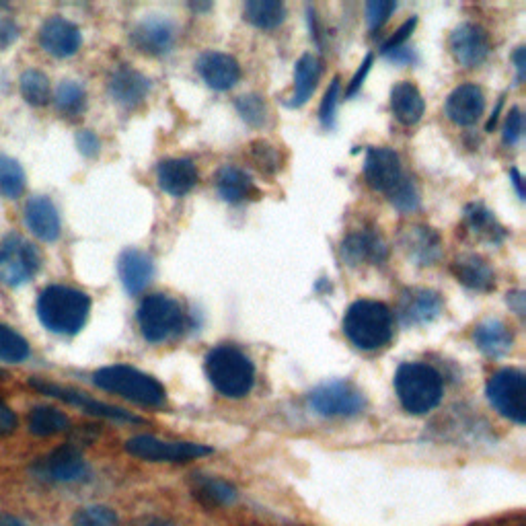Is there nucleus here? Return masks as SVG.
I'll list each match as a JSON object with an SVG mask.
<instances>
[{"instance_id": "nucleus-1", "label": "nucleus", "mask_w": 526, "mask_h": 526, "mask_svg": "<svg viewBox=\"0 0 526 526\" xmlns=\"http://www.w3.org/2000/svg\"><path fill=\"white\" fill-rule=\"evenodd\" d=\"M91 313V298L70 286H48L37 298V317L44 327L58 335L79 333Z\"/></svg>"}, {"instance_id": "nucleus-2", "label": "nucleus", "mask_w": 526, "mask_h": 526, "mask_svg": "<svg viewBox=\"0 0 526 526\" xmlns=\"http://www.w3.org/2000/svg\"><path fill=\"white\" fill-rule=\"evenodd\" d=\"M344 335L364 352L385 348L393 340V313L379 300H356L344 315Z\"/></svg>"}, {"instance_id": "nucleus-3", "label": "nucleus", "mask_w": 526, "mask_h": 526, "mask_svg": "<svg viewBox=\"0 0 526 526\" xmlns=\"http://www.w3.org/2000/svg\"><path fill=\"white\" fill-rule=\"evenodd\" d=\"M206 377L212 387L231 399L245 397L255 383V366L251 358L235 346H216L206 356Z\"/></svg>"}, {"instance_id": "nucleus-4", "label": "nucleus", "mask_w": 526, "mask_h": 526, "mask_svg": "<svg viewBox=\"0 0 526 526\" xmlns=\"http://www.w3.org/2000/svg\"><path fill=\"white\" fill-rule=\"evenodd\" d=\"M395 391L405 407L413 416H424L440 405L444 385L440 372L422 362L401 364L395 374Z\"/></svg>"}, {"instance_id": "nucleus-5", "label": "nucleus", "mask_w": 526, "mask_h": 526, "mask_svg": "<svg viewBox=\"0 0 526 526\" xmlns=\"http://www.w3.org/2000/svg\"><path fill=\"white\" fill-rule=\"evenodd\" d=\"M93 383L107 393L120 395L144 407H159L167 399L165 387L157 379L126 364L105 366L97 370L93 374Z\"/></svg>"}, {"instance_id": "nucleus-6", "label": "nucleus", "mask_w": 526, "mask_h": 526, "mask_svg": "<svg viewBox=\"0 0 526 526\" xmlns=\"http://www.w3.org/2000/svg\"><path fill=\"white\" fill-rule=\"evenodd\" d=\"M138 325L146 342L161 344L183 331L185 313L175 298L150 294L138 307Z\"/></svg>"}, {"instance_id": "nucleus-7", "label": "nucleus", "mask_w": 526, "mask_h": 526, "mask_svg": "<svg viewBox=\"0 0 526 526\" xmlns=\"http://www.w3.org/2000/svg\"><path fill=\"white\" fill-rule=\"evenodd\" d=\"M487 399L500 416L524 424L526 422V379L516 368H502L487 381Z\"/></svg>"}, {"instance_id": "nucleus-8", "label": "nucleus", "mask_w": 526, "mask_h": 526, "mask_svg": "<svg viewBox=\"0 0 526 526\" xmlns=\"http://www.w3.org/2000/svg\"><path fill=\"white\" fill-rule=\"evenodd\" d=\"M42 268V257L35 245L19 235L0 239V282L21 286L29 282Z\"/></svg>"}, {"instance_id": "nucleus-9", "label": "nucleus", "mask_w": 526, "mask_h": 526, "mask_svg": "<svg viewBox=\"0 0 526 526\" xmlns=\"http://www.w3.org/2000/svg\"><path fill=\"white\" fill-rule=\"evenodd\" d=\"M309 405L323 418H352L366 407L362 391L348 381H333L309 395Z\"/></svg>"}, {"instance_id": "nucleus-10", "label": "nucleus", "mask_w": 526, "mask_h": 526, "mask_svg": "<svg viewBox=\"0 0 526 526\" xmlns=\"http://www.w3.org/2000/svg\"><path fill=\"white\" fill-rule=\"evenodd\" d=\"M130 455L150 463H187L210 455L212 448L194 442H167L155 436H134L126 442Z\"/></svg>"}, {"instance_id": "nucleus-11", "label": "nucleus", "mask_w": 526, "mask_h": 526, "mask_svg": "<svg viewBox=\"0 0 526 526\" xmlns=\"http://www.w3.org/2000/svg\"><path fill=\"white\" fill-rule=\"evenodd\" d=\"M401 159L393 148L372 146L364 159V179L374 192L391 194L393 187L403 179Z\"/></svg>"}, {"instance_id": "nucleus-12", "label": "nucleus", "mask_w": 526, "mask_h": 526, "mask_svg": "<svg viewBox=\"0 0 526 526\" xmlns=\"http://www.w3.org/2000/svg\"><path fill=\"white\" fill-rule=\"evenodd\" d=\"M442 296L430 288H405L399 296L397 317L405 327L432 323L442 313Z\"/></svg>"}, {"instance_id": "nucleus-13", "label": "nucleus", "mask_w": 526, "mask_h": 526, "mask_svg": "<svg viewBox=\"0 0 526 526\" xmlns=\"http://www.w3.org/2000/svg\"><path fill=\"white\" fill-rule=\"evenodd\" d=\"M89 467L81 455L79 448H74L70 444H64L44 459H40L35 467V473L40 479L56 481V483H72L81 481L87 475Z\"/></svg>"}, {"instance_id": "nucleus-14", "label": "nucleus", "mask_w": 526, "mask_h": 526, "mask_svg": "<svg viewBox=\"0 0 526 526\" xmlns=\"http://www.w3.org/2000/svg\"><path fill=\"white\" fill-rule=\"evenodd\" d=\"M450 52L461 66L477 68L492 52L490 35L475 23H463L450 33Z\"/></svg>"}, {"instance_id": "nucleus-15", "label": "nucleus", "mask_w": 526, "mask_h": 526, "mask_svg": "<svg viewBox=\"0 0 526 526\" xmlns=\"http://www.w3.org/2000/svg\"><path fill=\"white\" fill-rule=\"evenodd\" d=\"M130 40L140 54L163 56L175 46V25L169 19L159 17L144 19L132 29Z\"/></svg>"}, {"instance_id": "nucleus-16", "label": "nucleus", "mask_w": 526, "mask_h": 526, "mask_svg": "<svg viewBox=\"0 0 526 526\" xmlns=\"http://www.w3.org/2000/svg\"><path fill=\"white\" fill-rule=\"evenodd\" d=\"M42 48L56 58H70L79 52L83 44L81 29L64 17L48 19L40 29Z\"/></svg>"}, {"instance_id": "nucleus-17", "label": "nucleus", "mask_w": 526, "mask_h": 526, "mask_svg": "<svg viewBox=\"0 0 526 526\" xmlns=\"http://www.w3.org/2000/svg\"><path fill=\"white\" fill-rule=\"evenodd\" d=\"M31 385L40 391V393H46L50 397H56V399H62L70 405H77V407H83L85 411L89 413H95V416H101V418H109V420H124V422H134V424H140L142 420L132 416V413L120 409V407H114V405H107V403H101V401H95L91 399L89 395L85 393H79V391H72V389H64L60 385H54V383H44V381H31Z\"/></svg>"}, {"instance_id": "nucleus-18", "label": "nucleus", "mask_w": 526, "mask_h": 526, "mask_svg": "<svg viewBox=\"0 0 526 526\" xmlns=\"http://www.w3.org/2000/svg\"><path fill=\"white\" fill-rule=\"evenodd\" d=\"M196 68L204 83L214 91H229L241 79L239 62L233 56L222 52H204L198 58Z\"/></svg>"}, {"instance_id": "nucleus-19", "label": "nucleus", "mask_w": 526, "mask_h": 526, "mask_svg": "<svg viewBox=\"0 0 526 526\" xmlns=\"http://www.w3.org/2000/svg\"><path fill=\"white\" fill-rule=\"evenodd\" d=\"M342 255L350 266H364V263L379 266V263L387 259L389 249L379 233L358 231V233H350L342 241Z\"/></svg>"}, {"instance_id": "nucleus-20", "label": "nucleus", "mask_w": 526, "mask_h": 526, "mask_svg": "<svg viewBox=\"0 0 526 526\" xmlns=\"http://www.w3.org/2000/svg\"><path fill=\"white\" fill-rule=\"evenodd\" d=\"M485 109V97L483 91L477 85H461L446 99V116L448 120L467 128L479 122Z\"/></svg>"}, {"instance_id": "nucleus-21", "label": "nucleus", "mask_w": 526, "mask_h": 526, "mask_svg": "<svg viewBox=\"0 0 526 526\" xmlns=\"http://www.w3.org/2000/svg\"><path fill=\"white\" fill-rule=\"evenodd\" d=\"M25 224L27 229L46 243H52L62 233V222L60 214L54 206V202L46 196H35L25 206Z\"/></svg>"}, {"instance_id": "nucleus-22", "label": "nucleus", "mask_w": 526, "mask_h": 526, "mask_svg": "<svg viewBox=\"0 0 526 526\" xmlns=\"http://www.w3.org/2000/svg\"><path fill=\"white\" fill-rule=\"evenodd\" d=\"M198 179H200L198 169L190 159H167L161 161L157 167L159 187L175 198L190 194L196 187Z\"/></svg>"}, {"instance_id": "nucleus-23", "label": "nucleus", "mask_w": 526, "mask_h": 526, "mask_svg": "<svg viewBox=\"0 0 526 526\" xmlns=\"http://www.w3.org/2000/svg\"><path fill=\"white\" fill-rule=\"evenodd\" d=\"M450 270H453L455 278L469 290L492 292L496 288V272L481 255H475V253L459 255L453 261Z\"/></svg>"}, {"instance_id": "nucleus-24", "label": "nucleus", "mask_w": 526, "mask_h": 526, "mask_svg": "<svg viewBox=\"0 0 526 526\" xmlns=\"http://www.w3.org/2000/svg\"><path fill=\"white\" fill-rule=\"evenodd\" d=\"M118 272L130 294H140L155 276L153 257L140 249H126L118 259Z\"/></svg>"}, {"instance_id": "nucleus-25", "label": "nucleus", "mask_w": 526, "mask_h": 526, "mask_svg": "<svg viewBox=\"0 0 526 526\" xmlns=\"http://www.w3.org/2000/svg\"><path fill=\"white\" fill-rule=\"evenodd\" d=\"M403 247L418 266H434L442 255L440 235L426 224H413V227L405 229Z\"/></svg>"}, {"instance_id": "nucleus-26", "label": "nucleus", "mask_w": 526, "mask_h": 526, "mask_svg": "<svg viewBox=\"0 0 526 526\" xmlns=\"http://www.w3.org/2000/svg\"><path fill=\"white\" fill-rule=\"evenodd\" d=\"M218 196L229 204H243L247 200H257L259 190L253 179L239 167H222L216 177Z\"/></svg>"}, {"instance_id": "nucleus-27", "label": "nucleus", "mask_w": 526, "mask_h": 526, "mask_svg": "<svg viewBox=\"0 0 526 526\" xmlns=\"http://www.w3.org/2000/svg\"><path fill=\"white\" fill-rule=\"evenodd\" d=\"M473 340L481 352L498 358L512 350L514 333L510 325L504 323L502 319H485L475 327Z\"/></svg>"}, {"instance_id": "nucleus-28", "label": "nucleus", "mask_w": 526, "mask_h": 526, "mask_svg": "<svg viewBox=\"0 0 526 526\" xmlns=\"http://www.w3.org/2000/svg\"><path fill=\"white\" fill-rule=\"evenodd\" d=\"M150 91V81L142 72L132 68H120L109 81V93L116 103L124 107L140 105Z\"/></svg>"}, {"instance_id": "nucleus-29", "label": "nucleus", "mask_w": 526, "mask_h": 526, "mask_svg": "<svg viewBox=\"0 0 526 526\" xmlns=\"http://www.w3.org/2000/svg\"><path fill=\"white\" fill-rule=\"evenodd\" d=\"M391 109L403 126H413L422 120L426 111V101L416 85L409 81H401L391 91Z\"/></svg>"}, {"instance_id": "nucleus-30", "label": "nucleus", "mask_w": 526, "mask_h": 526, "mask_svg": "<svg viewBox=\"0 0 526 526\" xmlns=\"http://www.w3.org/2000/svg\"><path fill=\"white\" fill-rule=\"evenodd\" d=\"M321 74H323V64L317 56L313 54H305L296 62L294 68V89L290 95L288 105L290 107H303L311 95L315 93L319 81H321Z\"/></svg>"}, {"instance_id": "nucleus-31", "label": "nucleus", "mask_w": 526, "mask_h": 526, "mask_svg": "<svg viewBox=\"0 0 526 526\" xmlns=\"http://www.w3.org/2000/svg\"><path fill=\"white\" fill-rule=\"evenodd\" d=\"M465 227L467 231L485 243H502L506 239V229L498 222V218L483 208L481 204H471L465 210Z\"/></svg>"}, {"instance_id": "nucleus-32", "label": "nucleus", "mask_w": 526, "mask_h": 526, "mask_svg": "<svg viewBox=\"0 0 526 526\" xmlns=\"http://www.w3.org/2000/svg\"><path fill=\"white\" fill-rule=\"evenodd\" d=\"M243 15L257 29H276L286 19V7L278 0H249L243 7Z\"/></svg>"}, {"instance_id": "nucleus-33", "label": "nucleus", "mask_w": 526, "mask_h": 526, "mask_svg": "<svg viewBox=\"0 0 526 526\" xmlns=\"http://www.w3.org/2000/svg\"><path fill=\"white\" fill-rule=\"evenodd\" d=\"M194 496L206 504V506H224V504H231L237 498L235 487L227 481L216 479V477H204V475H196L194 479Z\"/></svg>"}, {"instance_id": "nucleus-34", "label": "nucleus", "mask_w": 526, "mask_h": 526, "mask_svg": "<svg viewBox=\"0 0 526 526\" xmlns=\"http://www.w3.org/2000/svg\"><path fill=\"white\" fill-rule=\"evenodd\" d=\"M29 432L35 436H54L58 432L68 430L70 422L60 409L54 407H35L29 413Z\"/></svg>"}, {"instance_id": "nucleus-35", "label": "nucleus", "mask_w": 526, "mask_h": 526, "mask_svg": "<svg viewBox=\"0 0 526 526\" xmlns=\"http://www.w3.org/2000/svg\"><path fill=\"white\" fill-rule=\"evenodd\" d=\"M25 190V171L23 167L11 159L0 155V196L15 200Z\"/></svg>"}, {"instance_id": "nucleus-36", "label": "nucleus", "mask_w": 526, "mask_h": 526, "mask_svg": "<svg viewBox=\"0 0 526 526\" xmlns=\"http://www.w3.org/2000/svg\"><path fill=\"white\" fill-rule=\"evenodd\" d=\"M21 93L27 103L40 107L50 101V81L40 70H27L21 77Z\"/></svg>"}, {"instance_id": "nucleus-37", "label": "nucleus", "mask_w": 526, "mask_h": 526, "mask_svg": "<svg viewBox=\"0 0 526 526\" xmlns=\"http://www.w3.org/2000/svg\"><path fill=\"white\" fill-rule=\"evenodd\" d=\"M87 105V95L85 89L79 83L64 81L58 91H56V107L62 111L64 116H79L83 114V109Z\"/></svg>"}, {"instance_id": "nucleus-38", "label": "nucleus", "mask_w": 526, "mask_h": 526, "mask_svg": "<svg viewBox=\"0 0 526 526\" xmlns=\"http://www.w3.org/2000/svg\"><path fill=\"white\" fill-rule=\"evenodd\" d=\"M29 352V344L23 335L7 325H0V360L17 364L29 358Z\"/></svg>"}, {"instance_id": "nucleus-39", "label": "nucleus", "mask_w": 526, "mask_h": 526, "mask_svg": "<svg viewBox=\"0 0 526 526\" xmlns=\"http://www.w3.org/2000/svg\"><path fill=\"white\" fill-rule=\"evenodd\" d=\"M249 157L253 165L266 175H274L280 169V155L278 150L266 142V140H255L249 144Z\"/></svg>"}, {"instance_id": "nucleus-40", "label": "nucleus", "mask_w": 526, "mask_h": 526, "mask_svg": "<svg viewBox=\"0 0 526 526\" xmlns=\"http://www.w3.org/2000/svg\"><path fill=\"white\" fill-rule=\"evenodd\" d=\"M237 109L239 114L243 116V120L255 128H261L268 124L270 118V111L266 101H263L259 95H245L237 99Z\"/></svg>"}, {"instance_id": "nucleus-41", "label": "nucleus", "mask_w": 526, "mask_h": 526, "mask_svg": "<svg viewBox=\"0 0 526 526\" xmlns=\"http://www.w3.org/2000/svg\"><path fill=\"white\" fill-rule=\"evenodd\" d=\"M389 200L391 204L401 210V212H413V210H418L420 206V194H418V187L416 183H413L411 179L403 177L395 187H393V192L389 194Z\"/></svg>"}, {"instance_id": "nucleus-42", "label": "nucleus", "mask_w": 526, "mask_h": 526, "mask_svg": "<svg viewBox=\"0 0 526 526\" xmlns=\"http://www.w3.org/2000/svg\"><path fill=\"white\" fill-rule=\"evenodd\" d=\"M72 526H118V516L105 506H89L74 514Z\"/></svg>"}, {"instance_id": "nucleus-43", "label": "nucleus", "mask_w": 526, "mask_h": 526, "mask_svg": "<svg viewBox=\"0 0 526 526\" xmlns=\"http://www.w3.org/2000/svg\"><path fill=\"white\" fill-rule=\"evenodd\" d=\"M397 9L395 3L391 0H372V3L366 5V19H368V27L370 31H379L389 17L393 15V11Z\"/></svg>"}, {"instance_id": "nucleus-44", "label": "nucleus", "mask_w": 526, "mask_h": 526, "mask_svg": "<svg viewBox=\"0 0 526 526\" xmlns=\"http://www.w3.org/2000/svg\"><path fill=\"white\" fill-rule=\"evenodd\" d=\"M337 97H340V77H335L329 85V89L325 91V97L321 101V109H319V118L321 124L329 130L335 124V109H337Z\"/></svg>"}, {"instance_id": "nucleus-45", "label": "nucleus", "mask_w": 526, "mask_h": 526, "mask_svg": "<svg viewBox=\"0 0 526 526\" xmlns=\"http://www.w3.org/2000/svg\"><path fill=\"white\" fill-rule=\"evenodd\" d=\"M522 136V114L520 109L514 107L510 109V114L506 118V124H504V142L506 144H516Z\"/></svg>"}, {"instance_id": "nucleus-46", "label": "nucleus", "mask_w": 526, "mask_h": 526, "mask_svg": "<svg viewBox=\"0 0 526 526\" xmlns=\"http://www.w3.org/2000/svg\"><path fill=\"white\" fill-rule=\"evenodd\" d=\"M416 23H418V19H409V21H405V23L397 29V33L391 37V40L383 46V54L387 56V54H391L393 50L403 48L405 42L409 40V35H411V31H413V27H416Z\"/></svg>"}, {"instance_id": "nucleus-47", "label": "nucleus", "mask_w": 526, "mask_h": 526, "mask_svg": "<svg viewBox=\"0 0 526 526\" xmlns=\"http://www.w3.org/2000/svg\"><path fill=\"white\" fill-rule=\"evenodd\" d=\"M17 428V416L15 411L0 399V436H7L13 434Z\"/></svg>"}, {"instance_id": "nucleus-48", "label": "nucleus", "mask_w": 526, "mask_h": 526, "mask_svg": "<svg viewBox=\"0 0 526 526\" xmlns=\"http://www.w3.org/2000/svg\"><path fill=\"white\" fill-rule=\"evenodd\" d=\"M77 144L81 148V153L87 155V157H95L99 153V138L91 132V130H83L79 136H77Z\"/></svg>"}, {"instance_id": "nucleus-49", "label": "nucleus", "mask_w": 526, "mask_h": 526, "mask_svg": "<svg viewBox=\"0 0 526 526\" xmlns=\"http://www.w3.org/2000/svg\"><path fill=\"white\" fill-rule=\"evenodd\" d=\"M370 64H372V56H366V60L360 64L358 72L354 74V79H352V83H350V87H348V95H350V97L356 95L358 89L362 87V83H364V79H366V74H368V70H370Z\"/></svg>"}, {"instance_id": "nucleus-50", "label": "nucleus", "mask_w": 526, "mask_h": 526, "mask_svg": "<svg viewBox=\"0 0 526 526\" xmlns=\"http://www.w3.org/2000/svg\"><path fill=\"white\" fill-rule=\"evenodd\" d=\"M17 25L13 21H0V48H7L17 40Z\"/></svg>"}, {"instance_id": "nucleus-51", "label": "nucleus", "mask_w": 526, "mask_h": 526, "mask_svg": "<svg viewBox=\"0 0 526 526\" xmlns=\"http://www.w3.org/2000/svg\"><path fill=\"white\" fill-rule=\"evenodd\" d=\"M522 303H524V296H522V292H512V294H508V305L518 313V315H522L524 313V307H522Z\"/></svg>"}, {"instance_id": "nucleus-52", "label": "nucleus", "mask_w": 526, "mask_h": 526, "mask_svg": "<svg viewBox=\"0 0 526 526\" xmlns=\"http://www.w3.org/2000/svg\"><path fill=\"white\" fill-rule=\"evenodd\" d=\"M514 64H516V70H518V81H522L524 79V66H526V62H524V48L516 50Z\"/></svg>"}, {"instance_id": "nucleus-53", "label": "nucleus", "mask_w": 526, "mask_h": 526, "mask_svg": "<svg viewBox=\"0 0 526 526\" xmlns=\"http://www.w3.org/2000/svg\"><path fill=\"white\" fill-rule=\"evenodd\" d=\"M0 526H27L23 520H19L17 516H11L7 512H0Z\"/></svg>"}, {"instance_id": "nucleus-54", "label": "nucleus", "mask_w": 526, "mask_h": 526, "mask_svg": "<svg viewBox=\"0 0 526 526\" xmlns=\"http://www.w3.org/2000/svg\"><path fill=\"white\" fill-rule=\"evenodd\" d=\"M510 177H512V183L516 185V192H518V196H520V198H524V190H522V177H520V173H518L516 169H512V171H510Z\"/></svg>"}]
</instances>
